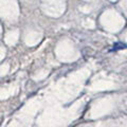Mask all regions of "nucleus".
<instances>
[{"instance_id":"obj_1","label":"nucleus","mask_w":127,"mask_h":127,"mask_svg":"<svg viewBox=\"0 0 127 127\" xmlns=\"http://www.w3.org/2000/svg\"><path fill=\"white\" fill-rule=\"evenodd\" d=\"M126 48H127V46L125 43L120 42V41H118L113 45V50H122V49H126Z\"/></svg>"}]
</instances>
